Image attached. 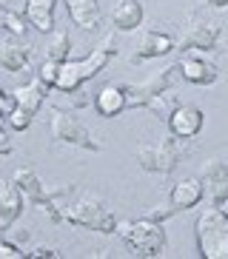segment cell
<instances>
[{"label":"cell","instance_id":"12","mask_svg":"<svg viewBox=\"0 0 228 259\" xmlns=\"http://www.w3.org/2000/svg\"><path fill=\"white\" fill-rule=\"evenodd\" d=\"M166 122H168V128H171L174 137L194 140L200 131H203V125H205V114H203V108L182 103V106H177L174 111H171V117H168Z\"/></svg>","mask_w":228,"mask_h":259},{"label":"cell","instance_id":"3","mask_svg":"<svg viewBox=\"0 0 228 259\" xmlns=\"http://www.w3.org/2000/svg\"><path fill=\"white\" fill-rule=\"evenodd\" d=\"M117 234H120V239L129 245L137 256H143V259L160 256V253L166 251V245H168V236H166L163 222H154V220H148V217L117 222Z\"/></svg>","mask_w":228,"mask_h":259},{"label":"cell","instance_id":"16","mask_svg":"<svg viewBox=\"0 0 228 259\" xmlns=\"http://www.w3.org/2000/svg\"><path fill=\"white\" fill-rule=\"evenodd\" d=\"M177 66H180V71H182V80H188L191 85H211V83H217V77H220L217 66H214L211 60L200 57V54H185Z\"/></svg>","mask_w":228,"mask_h":259},{"label":"cell","instance_id":"27","mask_svg":"<svg viewBox=\"0 0 228 259\" xmlns=\"http://www.w3.org/2000/svg\"><path fill=\"white\" fill-rule=\"evenodd\" d=\"M12 108H15V100H12V94L0 89V120H6Z\"/></svg>","mask_w":228,"mask_h":259},{"label":"cell","instance_id":"1","mask_svg":"<svg viewBox=\"0 0 228 259\" xmlns=\"http://www.w3.org/2000/svg\"><path fill=\"white\" fill-rule=\"evenodd\" d=\"M117 54V43H114V34H108L97 49H91V54H86L83 60H66L60 63V71H57V80H54V89L63 94H74L77 89L89 80L100 74L106 69V63Z\"/></svg>","mask_w":228,"mask_h":259},{"label":"cell","instance_id":"23","mask_svg":"<svg viewBox=\"0 0 228 259\" xmlns=\"http://www.w3.org/2000/svg\"><path fill=\"white\" fill-rule=\"evenodd\" d=\"M0 29H6L15 37H26V20H23V15H17L15 9L0 6Z\"/></svg>","mask_w":228,"mask_h":259},{"label":"cell","instance_id":"4","mask_svg":"<svg viewBox=\"0 0 228 259\" xmlns=\"http://www.w3.org/2000/svg\"><path fill=\"white\" fill-rule=\"evenodd\" d=\"M12 180L20 185L23 197H26V205H37L43 213H49V220H52V222H63V211L57 208V199L68 197L71 188H54V191H49L43 183H40V177L34 174V168H29V165L17 168Z\"/></svg>","mask_w":228,"mask_h":259},{"label":"cell","instance_id":"28","mask_svg":"<svg viewBox=\"0 0 228 259\" xmlns=\"http://www.w3.org/2000/svg\"><path fill=\"white\" fill-rule=\"evenodd\" d=\"M0 154H12V140L6 137L3 128H0Z\"/></svg>","mask_w":228,"mask_h":259},{"label":"cell","instance_id":"2","mask_svg":"<svg viewBox=\"0 0 228 259\" xmlns=\"http://www.w3.org/2000/svg\"><path fill=\"white\" fill-rule=\"evenodd\" d=\"M194 239L203 259H228V213L220 205L200 211L194 222Z\"/></svg>","mask_w":228,"mask_h":259},{"label":"cell","instance_id":"8","mask_svg":"<svg viewBox=\"0 0 228 259\" xmlns=\"http://www.w3.org/2000/svg\"><path fill=\"white\" fill-rule=\"evenodd\" d=\"M49 114H52V117H49V131H52V137L57 140V143L74 145V148L94 151V154L103 151V145L91 137V131L86 128L83 122L77 120V117H71L68 111H63V108H52Z\"/></svg>","mask_w":228,"mask_h":259},{"label":"cell","instance_id":"15","mask_svg":"<svg viewBox=\"0 0 228 259\" xmlns=\"http://www.w3.org/2000/svg\"><path fill=\"white\" fill-rule=\"evenodd\" d=\"M46 94H49V85H46L40 77L29 80L26 85H17L15 92H12V100H15V111H20V114H26V117L31 120V117L40 111V106H43Z\"/></svg>","mask_w":228,"mask_h":259},{"label":"cell","instance_id":"7","mask_svg":"<svg viewBox=\"0 0 228 259\" xmlns=\"http://www.w3.org/2000/svg\"><path fill=\"white\" fill-rule=\"evenodd\" d=\"M63 222L80 225V228H91V231H97V234H117L114 213L97 197H80L74 205H68L63 211Z\"/></svg>","mask_w":228,"mask_h":259},{"label":"cell","instance_id":"25","mask_svg":"<svg viewBox=\"0 0 228 259\" xmlns=\"http://www.w3.org/2000/svg\"><path fill=\"white\" fill-rule=\"evenodd\" d=\"M57 71H60V63H54V60H43V66H40L37 77L43 80L49 89H54V80H57Z\"/></svg>","mask_w":228,"mask_h":259},{"label":"cell","instance_id":"9","mask_svg":"<svg viewBox=\"0 0 228 259\" xmlns=\"http://www.w3.org/2000/svg\"><path fill=\"white\" fill-rule=\"evenodd\" d=\"M180 71V66H168L163 69L160 74H154L151 80H145V83H120L123 92H126V103L129 108H145L148 106V100H154L157 94L163 92H171V85H174V77Z\"/></svg>","mask_w":228,"mask_h":259},{"label":"cell","instance_id":"13","mask_svg":"<svg viewBox=\"0 0 228 259\" xmlns=\"http://www.w3.org/2000/svg\"><path fill=\"white\" fill-rule=\"evenodd\" d=\"M177 46V40L171 31H163V29H145L143 31V40L137 52L131 54V63H143V60H154V57H163L168 54L171 49Z\"/></svg>","mask_w":228,"mask_h":259},{"label":"cell","instance_id":"5","mask_svg":"<svg viewBox=\"0 0 228 259\" xmlns=\"http://www.w3.org/2000/svg\"><path fill=\"white\" fill-rule=\"evenodd\" d=\"M185 154H188V145L171 134V137H163L154 145H140L137 148V162L148 174H171Z\"/></svg>","mask_w":228,"mask_h":259},{"label":"cell","instance_id":"10","mask_svg":"<svg viewBox=\"0 0 228 259\" xmlns=\"http://www.w3.org/2000/svg\"><path fill=\"white\" fill-rule=\"evenodd\" d=\"M200 180H203L205 197L211 205H225L228 202V162L222 160H208L200 171Z\"/></svg>","mask_w":228,"mask_h":259},{"label":"cell","instance_id":"31","mask_svg":"<svg viewBox=\"0 0 228 259\" xmlns=\"http://www.w3.org/2000/svg\"><path fill=\"white\" fill-rule=\"evenodd\" d=\"M220 208H222V211H225V213H228V202H225V205H220Z\"/></svg>","mask_w":228,"mask_h":259},{"label":"cell","instance_id":"18","mask_svg":"<svg viewBox=\"0 0 228 259\" xmlns=\"http://www.w3.org/2000/svg\"><path fill=\"white\" fill-rule=\"evenodd\" d=\"M0 66L9 71V74H15L20 69H29V46H26V40H17L15 34L6 37L0 43Z\"/></svg>","mask_w":228,"mask_h":259},{"label":"cell","instance_id":"6","mask_svg":"<svg viewBox=\"0 0 228 259\" xmlns=\"http://www.w3.org/2000/svg\"><path fill=\"white\" fill-rule=\"evenodd\" d=\"M220 40V20L205 15V9H191L182 20V34H180V49L182 52H214Z\"/></svg>","mask_w":228,"mask_h":259},{"label":"cell","instance_id":"20","mask_svg":"<svg viewBox=\"0 0 228 259\" xmlns=\"http://www.w3.org/2000/svg\"><path fill=\"white\" fill-rule=\"evenodd\" d=\"M143 23V3L140 0H120L111 12V26L117 31H134Z\"/></svg>","mask_w":228,"mask_h":259},{"label":"cell","instance_id":"21","mask_svg":"<svg viewBox=\"0 0 228 259\" xmlns=\"http://www.w3.org/2000/svg\"><path fill=\"white\" fill-rule=\"evenodd\" d=\"M54 6H57V0H26V20L37 31H52Z\"/></svg>","mask_w":228,"mask_h":259},{"label":"cell","instance_id":"22","mask_svg":"<svg viewBox=\"0 0 228 259\" xmlns=\"http://www.w3.org/2000/svg\"><path fill=\"white\" fill-rule=\"evenodd\" d=\"M68 54H71V37H68L66 29H57V31H54V37H52V43L46 46V60L66 63Z\"/></svg>","mask_w":228,"mask_h":259},{"label":"cell","instance_id":"17","mask_svg":"<svg viewBox=\"0 0 228 259\" xmlns=\"http://www.w3.org/2000/svg\"><path fill=\"white\" fill-rule=\"evenodd\" d=\"M126 108H129V103H126V92H123L120 83L103 85L97 92V97H94V111H97L100 117H106V120L117 117L120 111H126Z\"/></svg>","mask_w":228,"mask_h":259},{"label":"cell","instance_id":"11","mask_svg":"<svg viewBox=\"0 0 228 259\" xmlns=\"http://www.w3.org/2000/svg\"><path fill=\"white\" fill-rule=\"evenodd\" d=\"M26 211V197L15 180H0V234L9 231Z\"/></svg>","mask_w":228,"mask_h":259},{"label":"cell","instance_id":"30","mask_svg":"<svg viewBox=\"0 0 228 259\" xmlns=\"http://www.w3.org/2000/svg\"><path fill=\"white\" fill-rule=\"evenodd\" d=\"M208 6H214V9H228V0H208Z\"/></svg>","mask_w":228,"mask_h":259},{"label":"cell","instance_id":"14","mask_svg":"<svg viewBox=\"0 0 228 259\" xmlns=\"http://www.w3.org/2000/svg\"><path fill=\"white\" fill-rule=\"evenodd\" d=\"M203 199H205L203 180H200V177H188V180H180V183L171 188L166 205L171 208V213H180V211H188V208H197Z\"/></svg>","mask_w":228,"mask_h":259},{"label":"cell","instance_id":"29","mask_svg":"<svg viewBox=\"0 0 228 259\" xmlns=\"http://www.w3.org/2000/svg\"><path fill=\"white\" fill-rule=\"evenodd\" d=\"M26 256H57V251H54V248H34V251H29Z\"/></svg>","mask_w":228,"mask_h":259},{"label":"cell","instance_id":"24","mask_svg":"<svg viewBox=\"0 0 228 259\" xmlns=\"http://www.w3.org/2000/svg\"><path fill=\"white\" fill-rule=\"evenodd\" d=\"M180 106V103H177V97L171 92H163V94H157V97L154 100H148V111H154V114L157 117H163V120H168V117H171V111H174V108Z\"/></svg>","mask_w":228,"mask_h":259},{"label":"cell","instance_id":"19","mask_svg":"<svg viewBox=\"0 0 228 259\" xmlns=\"http://www.w3.org/2000/svg\"><path fill=\"white\" fill-rule=\"evenodd\" d=\"M66 9H68V17L71 23L80 26L83 31H94L100 26V3L97 0H66Z\"/></svg>","mask_w":228,"mask_h":259},{"label":"cell","instance_id":"26","mask_svg":"<svg viewBox=\"0 0 228 259\" xmlns=\"http://www.w3.org/2000/svg\"><path fill=\"white\" fill-rule=\"evenodd\" d=\"M23 256H26V253H23L15 242H9L6 236L0 234V259H23Z\"/></svg>","mask_w":228,"mask_h":259}]
</instances>
